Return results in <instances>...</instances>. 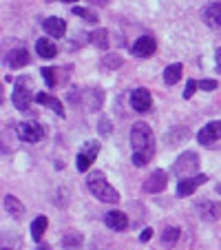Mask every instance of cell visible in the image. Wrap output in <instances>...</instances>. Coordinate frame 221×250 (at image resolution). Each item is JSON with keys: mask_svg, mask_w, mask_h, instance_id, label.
<instances>
[{"mask_svg": "<svg viewBox=\"0 0 221 250\" xmlns=\"http://www.w3.org/2000/svg\"><path fill=\"white\" fill-rule=\"evenodd\" d=\"M217 190H219V193H221V184H219V186H217Z\"/></svg>", "mask_w": 221, "mask_h": 250, "instance_id": "cell-34", "label": "cell"}, {"mask_svg": "<svg viewBox=\"0 0 221 250\" xmlns=\"http://www.w3.org/2000/svg\"><path fill=\"white\" fill-rule=\"evenodd\" d=\"M104 224H106V228H111V230H126L128 228V217L126 212L122 210H111L104 215Z\"/></svg>", "mask_w": 221, "mask_h": 250, "instance_id": "cell-14", "label": "cell"}, {"mask_svg": "<svg viewBox=\"0 0 221 250\" xmlns=\"http://www.w3.org/2000/svg\"><path fill=\"white\" fill-rule=\"evenodd\" d=\"M151 237H153V228H144V230H141V235H140V241H141V244H146Z\"/></svg>", "mask_w": 221, "mask_h": 250, "instance_id": "cell-29", "label": "cell"}, {"mask_svg": "<svg viewBox=\"0 0 221 250\" xmlns=\"http://www.w3.org/2000/svg\"><path fill=\"white\" fill-rule=\"evenodd\" d=\"M49 228V219L44 217V215H40V217H36L31 222V237L36 241H40L42 239V235H44V230Z\"/></svg>", "mask_w": 221, "mask_h": 250, "instance_id": "cell-22", "label": "cell"}, {"mask_svg": "<svg viewBox=\"0 0 221 250\" xmlns=\"http://www.w3.org/2000/svg\"><path fill=\"white\" fill-rule=\"evenodd\" d=\"M42 29L51 36V38H62L66 33V22L58 16H51V18H44L42 20Z\"/></svg>", "mask_w": 221, "mask_h": 250, "instance_id": "cell-15", "label": "cell"}, {"mask_svg": "<svg viewBox=\"0 0 221 250\" xmlns=\"http://www.w3.org/2000/svg\"><path fill=\"white\" fill-rule=\"evenodd\" d=\"M36 102L42 104V106H47V109H51L56 115H60V118H64V106H62V102L58 98H53V95L49 93H38L36 95Z\"/></svg>", "mask_w": 221, "mask_h": 250, "instance_id": "cell-16", "label": "cell"}, {"mask_svg": "<svg viewBox=\"0 0 221 250\" xmlns=\"http://www.w3.org/2000/svg\"><path fill=\"white\" fill-rule=\"evenodd\" d=\"M131 106H133V111H137V113H146V111H151V106H153L151 91L144 89V86L135 89L131 93Z\"/></svg>", "mask_w": 221, "mask_h": 250, "instance_id": "cell-7", "label": "cell"}, {"mask_svg": "<svg viewBox=\"0 0 221 250\" xmlns=\"http://www.w3.org/2000/svg\"><path fill=\"white\" fill-rule=\"evenodd\" d=\"M201 18L210 29L219 31L221 29V2H208L201 9Z\"/></svg>", "mask_w": 221, "mask_h": 250, "instance_id": "cell-13", "label": "cell"}, {"mask_svg": "<svg viewBox=\"0 0 221 250\" xmlns=\"http://www.w3.org/2000/svg\"><path fill=\"white\" fill-rule=\"evenodd\" d=\"M195 210L201 219L206 222H217L221 217V204L217 202H210V199H203V202H197L195 204Z\"/></svg>", "mask_w": 221, "mask_h": 250, "instance_id": "cell-11", "label": "cell"}, {"mask_svg": "<svg viewBox=\"0 0 221 250\" xmlns=\"http://www.w3.org/2000/svg\"><path fill=\"white\" fill-rule=\"evenodd\" d=\"M179 235H181V230H179L177 226H170L164 230V235H161V244L164 246H173L175 241L179 239Z\"/></svg>", "mask_w": 221, "mask_h": 250, "instance_id": "cell-23", "label": "cell"}, {"mask_svg": "<svg viewBox=\"0 0 221 250\" xmlns=\"http://www.w3.org/2000/svg\"><path fill=\"white\" fill-rule=\"evenodd\" d=\"M166 186H168V173L166 170H155V173H151L146 177L141 190L144 193H161Z\"/></svg>", "mask_w": 221, "mask_h": 250, "instance_id": "cell-8", "label": "cell"}, {"mask_svg": "<svg viewBox=\"0 0 221 250\" xmlns=\"http://www.w3.org/2000/svg\"><path fill=\"white\" fill-rule=\"evenodd\" d=\"M197 168H199V155L195 151H186L177 157V162L173 166V173L177 177H181V180H186V177H193L197 173Z\"/></svg>", "mask_w": 221, "mask_h": 250, "instance_id": "cell-4", "label": "cell"}, {"mask_svg": "<svg viewBox=\"0 0 221 250\" xmlns=\"http://www.w3.org/2000/svg\"><path fill=\"white\" fill-rule=\"evenodd\" d=\"M131 148H133V164L144 166L146 162H151L153 153H155V140H153V131L148 124L135 122L131 128Z\"/></svg>", "mask_w": 221, "mask_h": 250, "instance_id": "cell-1", "label": "cell"}, {"mask_svg": "<svg viewBox=\"0 0 221 250\" xmlns=\"http://www.w3.org/2000/svg\"><path fill=\"white\" fill-rule=\"evenodd\" d=\"M38 250H49V246H40V248Z\"/></svg>", "mask_w": 221, "mask_h": 250, "instance_id": "cell-32", "label": "cell"}, {"mask_svg": "<svg viewBox=\"0 0 221 250\" xmlns=\"http://www.w3.org/2000/svg\"><path fill=\"white\" fill-rule=\"evenodd\" d=\"M62 244L64 246H78V244H82V235H69V237H64V239H62Z\"/></svg>", "mask_w": 221, "mask_h": 250, "instance_id": "cell-28", "label": "cell"}, {"mask_svg": "<svg viewBox=\"0 0 221 250\" xmlns=\"http://www.w3.org/2000/svg\"><path fill=\"white\" fill-rule=\"evenodd\" d=\"M197 140H199V144H203V146H212L217 140H221V120L208 122L206 126L197 133Z\"/></svg>", "mask_w": 221, "mask_h": 250, "instance_id": "cell-10", "label": "cell"}, {"mask_svg": "<svg viewBox=\"0 0 221 250\" xmlns=\"http://www.w3.org/2000/svg\"><path fill=\"white\" fill-rule=\"evenodd\" d=\"M31 100H36L33 98V91H31V80H27V78L16 80L14 93H11V104H14L18 111H27L29 106H31Z\"/></svg>", "mask_w": 221, "mask_h": 250, "instance_id": "cell-3", "label": "cell"}, {"mask_svg": "<svg viewBox=\"0 0 221 250\" xmlns=\"http://www.w3.org/2000/svg\"><path fill=\"white\" fill-rule=\"evenodd\" d=\"M197 89H199V82L197 80H188L186 82V89H183V100H190Z\"/></svg>", "mask_w": 221, "mask_h": 250, "instance_id": "cell-26", "label": "cell"}, {"mask_svg": "<svg viewBox=\"0 0 221 250\" xmlns=\"http://www.w3.org/2000/svg\"><path fill=\"white\" fill-rule=\"evenodd\" d=\"M2 204H5V210L9 212L14 219H20L24 215V206L22 202H20L18 197H14V195H5V199H2Z\"/></svg>", "mask_w": 221, "mask_h": 250, "instance_id": "cell-17", "label": "cell"}, {"mask_svg": "<svg viewBox=\"0 0 221 250\" xmlns=\"http://www.w3.org/2000/svg\"><path fill=\"white\" fill-rule=\"evenodd\" d=\"M86 188L104 204H118L120 202V193L108 184L106 177H104L102 173H91L89 180H86Z\"/></svg>", "mask_w": 221, "mask_h": 250, "instance_id": "cell-2", "label": "cell"}, {"mask_svg": "<svg viewBox=\"0 0 221 250\" xmlns=\"http://www.w3.org/2000/svg\"><path fill=\"white\" fill-rule=\"evenodd\" d=\"M215 60H217V64H215V69H217V73H221V47L215 51Z\"/></svg>", "mask_w": 221, "mask_h": 250, "instance_id": "cell-30", "label": "cell"}, {"mask_svg": "<svg viewBox=\"0 0 221 250\" xmlns=\"http://www.w3.org/2000/svg\"><path fill=\"white\" fill-rule=\"evenodd\" d=\"M40 73H42V78L47 80V84L53 89V86H56V73H58V69H53V66H47V69H42Z\"/></svg>", "mask_w": 221, "mask_h": 250, "instance_id": "cell-25", "label": "cell"}, {"mask_svg": "<svg viewBox=\"0 0 221 250\" xmlns=\"http://www.w3.org/2000/svg\"><path fill=\"white\" fill-rule=\"evenodd\" d=\"M7 60H9L11 69H22V66L29 64V51L22 47H18V49H14V51H9V58H7Z\"/></svg>", "mask_w": 221, "mask_h": 250, "instance_id": "cell-19", "label": "cell"}, {"mask_svg": "<svg viewBox=\"0 0 221 250\" xmlns=\"http://www.w3.org/2000/svg\"><path fill=\"white\" fill-rule=\"evenodd\" d=\"M73 16H80V18H84L86 22H98V14L91 9H86V7H73Z\"/></svg>", "mask_w": 221, "mask_h": 250, "instance_id": "cell-24", "label": "cell"}, {"mask_svg": "<svg viewBox=\"0 0 221 250\" xmlns=\"http://www.w3.org/2000/svg\"><path fill=\"white\" fill-rule=\"evenodd\" d=\"M18 137L22 142H40L44 137V126H40L38 122H20Z\"/></svg>", "mask_w": 221, "mask_h": 250, "instance_id": "cell-9", "label": "cell"}, {"mask_svg": "<svg viewBox=\"0 0 221 250\" xmlns=\"http://www.w3.org/2000/svg\"><path fill=\"white\" fill-rule=\"evenodd\" d=\"M62 2H78V0H62Z\"/></svg>", "mask_w": 221, "mask_h": 250, "instance_id": "cell-33", "label": "cell"}, {"mask_svg": "<svg viewBox=\"0 0 221 250\" xmlns=\"http://www.w3.org/2000/svg\"><path fill=\"white\" fill-rule=\"evenodd\" d=\"M206 182H208V177L203 173H197V175H193V177H186V180H179L177 197H188V195H193L195 190H197L199 186H203Z\"/></svg>", "mask_w": 221, "mask_h": 250, "instance_id": "cell-6", "label": "cell"}, {"mask_svg": "<svg viewBox=\"0 0 221 250\" xmlns=\"http://www.w3.org/2000/svg\"><path fill=\"white\" fill-rule=\"evenodd\" d=\"M36 53H38L40 58H44V60H51V58L58 56V47L49 38H40L38 42H36Z\"/></svg>", "mask_w": 221, "mask_h": 250, "instance_id": "cell-18", "label": "cell"}, {"mask_svg": "<svg viewBox=\"0 0 221 250\" xmlns=\"http://www.w3.org/2000/svg\"><path fill=\"white\" fill-rule=\"evenodd\" d=\"M131 51H133V56H137V58H151L153 53L157 51V42L151 36H140V38L133 42Z\"/></svg>", "mask_w": 221, "mask_h": 250, "instance_id": "cell-12", "label": "cell"}, {"mask_svg": "<svg viewBox=\"0 0 221 250\" xmlns=\"http://www.w3.org/2000/svg\"><path fill=\"white\" fill-rule=\"evenodd\" d=\"M98 153H100V142H86L76 157V168L80 170V173L89 170L91 164L95 162V157H98Z\"/></svg>", "mask_w": 221, "mask_h": 250, "instance_id": "cell-5", "label": "cell"}, {"mask_svg": "<svg viewBox=\"0 0 221 250\" xmlns=\"http://www.w3.org/2000/svg\"><path fill=\"white\" fill-rule=\"evenodd\" d=\"M219 82L217 80H199V89L201 91H217Z\"/></svg>", "mask_w": 221, "mask_h": 250, "instance_id": "cell-27", "label": "cell"}, {"mask_svg": "<svg viewBox=\"0 0 221 250\" xmlns=\"http://www.w3.org/2000/svg\"><path fill=\"white\" fill-rule=\"evenodd\" d=\"M181 71H183V66L179 64V62H175V64L166 66V69H164V82H166L168 86L177 84V82L181 80Z\"/></svg>", "mask_w": 221, "mask_h": 250, "instance_id": "cell-20", "label": "cell"}, {"mask_svg": "<svg viewBox=\"0 0 221 250\" xmlns=\"http://www.w3.org/2000/svg\"><path fill=\"white\" fill-rule=\"evenodd\" d=\"M102 133H108V122L106 120H102Z\"/></svg>", "mask_w": 221, "mask_h": 250, "instance_id": "cell-31", "label": "cell"}, {"mask_svg": "<svg viewBox=\"0 0 221 250\" xmlns=\"http://www.w3.org/2000/svg\"><path fill=\"white\" fill-rule=\"evenodd\" d=\"M89 42L95 44L98 49H108L111 40H108V31L106 29H95V31L89 33Z\"/></svg>", "mask_w": 221, "mask_h": 250, "instance_id": "cell-21", "label": "cell"}]
</instances>
